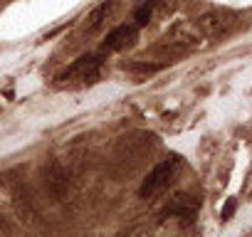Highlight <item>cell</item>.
I'll return each instance as SVG.
<instances>
[{
  "label": "cell",
  "instance_id": "7a4b0ae2",
  "mask_svg": "<svg viewBox=\"0 0 252 237\" xmlns=\"http://www.w3.org/2000/svg\"><path fill=\"white\" fill-rule=\"evenodd\" d=\"M101 67H104V55H84V57H79V59H74L57 79H62V82H69V79H94L99 72H101Z\"/></svg>",
  "mask_w": 252,
  "mask_h": 237
},
{
  "label": "cell",
  "instance_id": "6da1fadb",
  "mask_svg": "<svg viewBox=\"0 0 252 237\" xmlns=\"http://www.w3.org/2000/svg\"><path fill=\"white\" fill-rule=\"evenodd\" d=\"M178 168H181V156L171 153L168 158H163V161H161V163L146 176V180H144L141 188H139V195H141V198H151L154 193L163 190V188L176 178Z\"/></svg>",
  "mask_w": 252,
  "mask_h": 237
},
{
  "label": "cell",
  "instance_id": "277c9868",
  "mask_svg": "<svg viewBox=\"0 0 252 237\" xmlns=\"http://www.w3.org/2000/svg\"><path fill=\"white\" fill-rule=\"evenodd\" d=\"M114 5H116V0H109V3H101V5H99V8H96V10L89 15V25H87V30H89V32H92V30H96V28H99V25H101V23L109 18V13L114 10Z\"/></svg>",
  "mask_w": 252,
  "mask_h": 237
},
{
  "label": "cell",
  "instance_id": "52a82bcc",
  "mask_svg": "<svg viewBox=\"0 0 252 237\" xmlns=\"http://www.w3.org/2000/svg\"><path fill=\"white\" fill-rule=\"evenodd\" d=\"M232 215H235V200L230 198V200H227V203L222 205V210H220V217H222V220L227 222V220H230Z\"/></svg>",
  "mask_w": 252,
  "mask_h": 237
},
{
  "label": "cell",
  "instance_id": "8992f818",
  "mask_svg": "<svg viewBox=\"0 0 252 237\" xmlns=\"http://www.w3.org/2000/svg\"><path fill=\"white\" fill-rule=\"evenodd\" d=\"M163 64H144V62H134L129 69L131 72H141V74H154V72H158Z\"/></svg>",
  "mask_w": 252,
  "mask_h": 237
},
{
  "label": "cell",
  "instance_id": "5b68a950",
  "mask_svg": "<svg viewBox=\"0 0 252 237\" xmlns=\"http://www.w3.org/2000/svg\"><path fill=\"white\" fill-rule=\"evenodd\" d=\"M158 8V0H149V3H144L136 13H134V25L136 28H146L154 18V10Z\"/></svg>",
  "mask_w": 252,
  "mask_h": 237
},
{
  "label": "cell",
  "instance_id": "3957f363",
  "mask_svg": "<svg viewBox=\"0 0 252 237\" xmlns=\"http://www.w3.org/2000/svg\"><path fill=\"white\" fill-rule=\"evenodd\" d=\"M136 32H139L136 25H119V28H114V30L106 35L101 50H104V52H119V50H124V47H129V45H134Z\"/></svg>",
  "mask_w": 252,
  "mask_h": 237
},
{
  "label": "cell",
  "instance_id": "ba28073f",
  "mask_svg": "<svg viewBox=\"0 0 252 237\" xmlns=\"http://www.w3.org/2000/svg\"><path fill=\"white\" fill-rule=\"evenodd\" d=\"M0 230H10V227H8V222H5V217H3V215H0Z\"/></svg>",
  "mask_w": 252,
  "mask_h": 237
}]
</instances>
